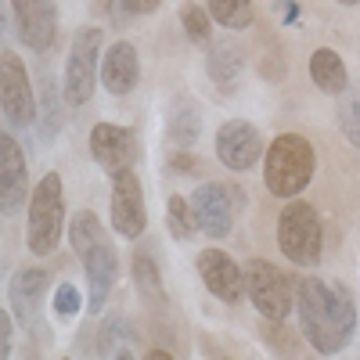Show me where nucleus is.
I'll return each instance as SVG.
<instances>
[{"mask_svg": "<svg viewBox=\"0 0 360 360\" xmlns=\"http://www.w3.org/2000/svg\"><path fill=\"white\" fill-rule=\"evenodd\" d=\"M295 314L303 339L324 356L342 353L356 335V303L342 281L303 278L295 285Z\"/></svg>", "mask_w": 360, "mask_h": 360, "instance_id": "nucleus-1", "label": "nucleus"}, {"mask_svg": "<svg viewBox=\"0 0 360 360\" xmlns=\"http://www.w3.org/2000/svg\"><path fill=\"white\" fill-rule=\"evenodd\" d=\"M69 242H72V252L83 259V270H86V288H90L86 310L94 317H101V307L108 303V295L115 288V278H119V252L112 245L108 231L101 227V220L90 213V209L72 213Z\"/></svg>", "mask_w": 360, "mask_h": 360, "instance_id": "nucleus-2", "label": "nucleus"}, {"mask_svg": "<svg viewBox=\"0 0 360 360\" xmlns=\"http://www.w3.org/2000/svg\"><path fill=\"white\" fill-rule=\"evenodd\" d=\"M317 173L314 144L303 134H281L266 144L263 155V184L274 198H299Z\"/></svg>", "mask_w": 360, "mask_h": 360, "instance_id": "nucleus-3", "label": "nucleus"}, {"mask_svg": "<svg viewBox=\"0 0 360 360\" xmlns=\"http://www.w3.org/2000/svg\"><path fill=\"white\" fill-rule=\"evenodd\" d=\"M65 234V191L62 176L44 173L40 184L29 195V224H25V245L33 256H51Z\"/></svg>", "mask_w": 360, "mask_h": 360, "instance_id": "nucleus-4", "label": "nucleus"}, {"mask_svg": "<svg viewBox=\"0 0 360 360\" xmlns=\"http://www.w3.org/2000/svg\"><path fill=\"white\" fill-rule=\"evenodd\" d=\"M278 245L295 266H314L324 252V227L310 202H288L278 217Z\"/></svg>", "mask_w": 360, "mask_h": 360, "instance_id": "nucleus-5", "label": "nucleus"}, {"mask_svg": "<svg viewBox=\"0 0 360 360\" xmlns=\"http://www.w3.org/2000/svg\"><path fill=\"white\" fill-rule=\"evenodd\" d=\"M101 37L105 29L98 25H83L72 37V51L65 58V79H62V94L65 105L79 108L94 98L98 90V62H101Z\"/></svg>", "mask_w": 360, "mask_h": 360, "instance_id": "nucleus-6", "label": "nucleus"}, {"mask_svg": "<svg viewBox=\"0 0 360 360\" xmlns=\"http://www.w3.org/2000/svg\"><path fill=\"white\" fill-rule=\"evenodd\" d=\"M245 288H249L252 307L274 324H281L295 307V285L285 278L281 266H274L263 256H252L245 263Z\"/></svg>", "mask_w": 360, "mask_h": 360, "instance_id": "nucleus-7", "label": "nucleus"}, {"mask_svg": "<svg viewBox=\"0 0 360 360\" xmlns=\"http://www.w3.org/2000/svg\"><path fill=\"white\" fill-rule=\"evenodd\" d=\"M245 205V195L238 184H220V180H205V184L195 188L191 195V209H195V220L198 231L205 238H227L234 231V220Z\"/></svg>", "mask_w": 360, "mask_h": 360, "instance_id": "nucleus-8", "label": "nucleus"}, {"mask_svg": "<svg viewBox=\"0 0 360 360\" xmlns=\"http://www.w3.org/2000/svg\"><path fill=\"white\" fill-rule=\"evenodd\" d=\"M0 108H4V119L11 127H29L37 119V98L33 86H29V72L11 47H4V54H0Z\"/></svg>", "mask_w": 360, "mask_h": 360, "instance_id": "nucleus-9", "label": "nucleus"}, {"mask_svg": "<svg viewBox=\"0 0 360 360\" xmlns=\"http://www.w3.org/2000/svg\"><path fill=\"white\" fill-rule=\"evenodd\" d=\"M148 227V209H144V188L130 169L112 173V231L123 238H141Z\"/></svg>", "mask_w": 360, "mask_h": 360, "instance_id": "nucleus-10", "label": "nucleus"}, {"mask_svg": "<svg viewBox=\"0 0 360 360\" xmlns=\"http://www.w3.org/2000/svg\"><path fill=\"white\" fill-rule=\"evenodd\" d=\"M266 155L263 148V137L252 123H245V119H227V123L217 130V159L234 169V173H245L252 169L259 159Z\"/></svg>", "mask_w": 360, "mask_h": 360, "instance_id": "nucleus-11", "label": "nucleus"}, {"mask_svg": "<svg viewBox=\"0 0 360 360\" xmlns=\"http://www.w3.org/2000/svg\"><path fill=\"white\" fill-rule=\"evenodd\" d=\"M11 11H15L18 40L37 54L51 51V44L58 37V4L54 0H11Z\"/></svg>", "mask_w": 360, "mask_h": 360, "instance_id": "nucleus-12", "label": "nucleus"}, {"mask_svg": "<svg viewBox=\"0 0 360 360\" xmlns=\"http://www.w3.org/2000/svg\"><path fill=\"white\" fill-rule=\"evenodd\" d=\"M198 278L217 299H224V303H231V307L242 303V295L249 292L245 288V270L238 266V259L227 256L224 249H202L198 252Z\"/></svg>", "mask_w": 360, "mask_h": 360, "instance_id": "nucleus-13", "label": "nucleus"}, {"mask_svg": "<svg viewBox=\"0 0 360 360\" xmlns=\"http://www.w3.org/2000/svg\"><path fill=\"white\" fill-rule=\"evenodd\" d=\"M90 155H94V162L108 176L119 169H130L134 155H137V137H134V130L119 127V123H98L90 130Z\"/></svg>", "mask_w": 360, "mask_h": 360, "instance_id": "nucleus-14", "label": "nucleus"}, {"mask_svg": "<svg viewBox=\"0 0 360 360\" xmlns=\"http://www.w3.org/2000/svg\"><path fill=\"white\" fill-rule=\"evenodd\" d=\"M25 191H29L25 152L11 134H4L0 137V209H4V217H15L25 205Z\"/></svg>", "mask_w": 360, "mask_h": 360, "instance_id": "nucleus-15", "label": "nucleus"}, {"mask_svg": "<svg viewBox=\"0 0 360 360\" xmlns=\"http://www.w3.org/2000/svg\"><path fill=\"white\" fill-rule=\"evenodd\" d=\"M44 288H47V270H40V266H22L8 281V303L22 328L37 324L40 307H44Z\"/></svg>", "mask_w": 360, "mask_h": 360, "instance_id": "nucleus-16", "label": "nucleus"}, {"mask_svg": "<svg viewBox=\"0 0 360 360\" xmlns=\"http://www.w3.org/2000/svg\"><path fill=\"white\" fill-rule=\"evenodd\" d=\"M141 79V58H137V47L130 40H115L105 54H101V83L108 94L123 98L137 86Z\"/></svg>", "mask_w": 360, "mask_h": 360, "instance_id": "nucleus-17", "label": "nucleus"}, {"mask_svg": "<svg viewBox=\"0 0 360 360\" xmlns=\"http://www.w3.org/2000/svg\"><path fill=\"white\" fill-rule=\"evenodd\" d=\"M202 134V112L195 105V98L188 94H176L166 108V137L176 152H188V148L198 141Z\"/></svg>", "mask_w": 360, "mask_h": 360, "instance_id": "nucleus-18", "label": "nucleus"}, {"mask_svg": "<svg viewBox=\"0 0 360 360\" xmlns=\"http://www.w3.org/2000/svg\"><path fill=\"white\" fill-rule=\"evenodd\" d=\"M310 79L317 83V90H324V94H346L349 72H346L342 54L332 51V47H317L310 54Z\"/></svg>", "mask_w": 360, "mask_h": 360, "instance_id": "nucleus-19", "label": "nucleus"}, {"mask_svg": "<svg viewBox=\"0 0 360 360\" xmlns=\"http://www.w3.org/2000/svg\"><path fill=\"white\" fill-rule=\"evenodd\" d=\"M134 346H137V332H134L130 317L108 314L98 332V353L101 356H134Z\"/></svg>", "mask_w": 360, "mask_h": 360, "instance_id": "nucleus-20", "label": "nucleus"}, {"mask_svg": "<svg viewBox=\"0 0 360 360\" xmlns=\"http://www.w3.org/2000/svg\"><path fill=\"white\" fill-rule=\"evenodd\" d=\"M205 72L217 86H234L238 76H242V51L234 44L220 40V44H209V58H205Z\"/></svg>", "mask_w": 360, "mask_h": 360, "instance_id": "nucleus-21", "label": "nucleus"}, {"mask_svg": "<svg viewBox=\"0 0 360 360\" xmlns=\"http://www.w3.org/2000/svg\"><path fill=\"white\" fill-rule=\"evenodd\" d=\"M209 15L217 18V25L224 29H249L256 18V4L252 0H209Z\"/></svg>", "mask_w": 360, "mask_h": 360, "instance_id": "nucleus-22", "label": "nucleus"}, {"mask_svg": "<svg viewBox=\"0 0 360 360\" xmlns=\"http://www.w3.org/2000/svg\"><path fill=\"white\" fill-rule=\"evenodd\" d=\"M166 224H169V234L176 238V242H188V238L202 234L198 220H195V209H191V198H184V195H169V202H166Z\"/></svg>", "mask_w": 360, "mask_h": 360, "instance_id": "nucleus-23", "label": "nucleus"}, {"mask_svg": "<svg viewBox=\"0 0 360 360\" xmlns=\"http://www.w3.org/2000/svg\"><path fill=\"white\" fill-rule=\"evenodd\" d=\"M130 278H134V285L141 288V295H162V274H159V263L152 259V252H148V249L134 252Z\"/></svg>", "mask_w": 360, "mask_h": 360, "instance_id": "nucleus-24", "label": "nucleus"}, {"mask_svg": "<svg viewBox=\"0 0 360 360\" xmlns=\"http://www.w3.org/2000/svg\"><path fill=\"white\" fill-rule=\"evenodd\" d=\"M339 130L360 152V86H349L339 101Z\"/></svg>", "mask_w": 360, "mask_h": 360, "instance_id": "nucleus-25", "label": "nucleus"}, {"mask_svg": "<svg viewBox=\"0 0 360 360\" xmlns=\"http://www.w3.org/2000/svg\"><path fill=\"white\" fill-rule=\"evenodd\" d=\"M58 130H62V105H58L54 83L44 76V83H40V137L51 141Z\"/></svg>", "mask_w": 360, "mask_h": 360, "instance_id": "nucleus-26", "label": "nucleus"}, {"mask_svg": "<svg viewBox=\"0 0 360 360\" xmlns=\"http://www.w3.org/2000/svg\"><path fill=\"white\" fill-rule=\"evenodd\" d=\"M180 22H184V33L195 44H209V40H213V15H209V8L184 4V8H180Z\"/></svg>", "mask_w": 360, "mask_h": 360, "instance_id": "nucleus-27", "label": "nucleus"}, {"mask_svg": "<svg viewBox=\"0 0 360 360\" xmlns=\"http://www.w3.org/2000/svg\"><path fill=\"white\" fill-rule=\"evenodd\" d=\"M83 307V292L72 285V281H62L54 288V314L62 317V321H72Z\"/></svg>", "mask_w": 360, "mask_h": 360, "instance_id": "nucleus-28", "label": "nucleus"}, {"mask_svg": "<svg viewBox=\"0 0 360 360\" xmlns=\"http://www.w3.org/2000/svg\"><path fill=\"white\" fill-rule=\"evenodd\" d=\"M159 4L162 0H119V15H130V18L152 15V11H159Z\"/></svg>", "mask_w": 360, "mask_h": 360, "instance_id": "nucleus-29", "label": "nucleus"}, {"mask_svg": "<svg viewBox=\"0 0 360 360\" xmlns=\"http://www.w3.org/2000/svg\"><path fill=\"white\" fill-rule=\"evenodd\" d=\"M11 310H0V356H11Z\"/></svg>", "mask_w": 360, "mask_h": 360, "instance_id": "nucleus-30", "label": "nucleus"}, {"mask_svg": "<svg viewBox=\"0 0 360 360\" xmlns=\"http://www.w3.org/2000/svg\"><path fill=\"white\" fill-rule=\"evenodd\" d=\"M148 360H169V353L166 349H152V353H148Z\"/></svg>", "mask_w": 360, "mask_h": 360, "instance_id": "nucleus-31", "label": "nucleus"}, {"mask_svg": "<svg viewBox=\"0 0 360 360\" xmlns=\"http://www.w3.org/2000/svg\"><path fill=\"white\" fill-rule=\"evenodd\" d=\"M339 4H346V8H353V4H360V0H339Z\"/></svg>", "mask_w": 360, "mask_h": 360, "instance_id": "nucleus-32", "label": "nucleus"}]
</instances>
